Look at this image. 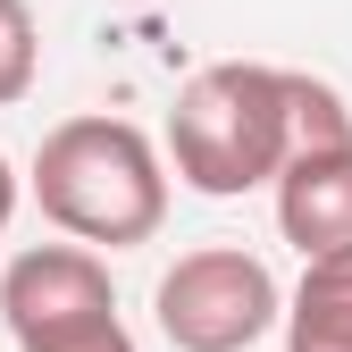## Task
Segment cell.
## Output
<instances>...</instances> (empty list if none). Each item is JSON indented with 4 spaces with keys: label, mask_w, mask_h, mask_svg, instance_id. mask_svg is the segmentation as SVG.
Wrapping results in <instances>:
<instances>
[{
    "label": "cell",
    "mask_w": 352,
    "mask_h": 352,
    "mask_svg": "<svg viewBox=\"0 0 352 352\" xmlns=\"http://www.w3.org/2000/svg\"><path fill=\"white\" fill-rule=\"evenodd\" d=\"M25 193L84 252L151 243L168 218V160L135 118H59L34 151Z\"/></svg>",
    "instance_id": "obj_1"
},
{
    "label": "cell",
    "mask_w": 352,
    "mask_h": 352,
    "mask_svg": "<svg viewBox=\"0 0 352 352\" xmlns=\"http://www.w3.org/2000/svg\"><path fill=\"white\" fill-rule=\"evenodd\" d=\"M168 160L210 201L277 185V168L294 160V67H260V59L193 67L168 109Z\"/></svg>",
    "instance_id": "obj_2"
},
{
    "label": "cell",
    "mask_w": 352,
    "mask_h": 352,
    "mask_svg": "<svg viewBox=\"0 0 352 352\" xmlns=\"http://www.w3.org/2000/svg\"><path fill=\"white\" fill-rule=\"evenodd\" d=\"M160 336L176 352H252L285 319V285L269 277V260L243 252V243H201L185 252L151 294Z\"/></svg>",
    "instance_id": "obj_3"
},
{
    "label": "cell",
    "mask_w": 352,
    "mask_h": 352,
    "mask_svg": "<svg viewBox=\"0 0 352 352\" xmlns=\"http://www.w3.org/2000/svg\"><path fill=\"white\" fill-rule=\"evenodd\" d=\"M0 319H9L17 352H25V344H51V336H76V327L118 319L109 260H101V252H84V243H25L9 269H0Z\"/></svg>",
    "instance_id": "obj_4"
},
{
    "label": "cell",
    "mask_w": 352,
    "mask_h": 352,
    "mask_svg": "<svg viewBox=\"0 0 352 352\" xmlns=\"http://www.w3.org/2000/svg\"><path fill=\"white\" fill-rule=\"evenodd\" d=\"M277 235L302 260L352 252V143L344 151H294L277 168Z\"/></svg>",
    "instance_id": "obj_5"
},
{
    "label": "cell",
    "mask_w": 352,
    "mask_h": 352,
    "mask_svg": "<svg viewBox=\"0 0 352 352\" xmlns=\"http://www.w3.org/2000/svg\"><path fill=\"white\" fill-rule=\"evenodd\" d=\"M285 352H352V252L302 260V285L285 294Z\"/></svg>",
    "instance_id": "obj_6"
},
{
    "label": "cell",
    "mask_w": 352,
    "mask_h": 352,
    "mask_svg": "<svg viewBox=\"0 0 352 352\" xmlns=\"http://www.w3.org/2000/svg\"><path fill=\"white\" fill-rule=\"evenodd\" d=\"M352 143V109L336 84L319 76H294V151H344Z\"/></svg>",
    "instance_id": "obj_7"
},
{
    "label": "cell",
    "mask_w": 352,
    "mask_h": 352,
    "mask_svg": "<svg viewBox=\"0 0 352 352\" xmlns=\"http://www.w3.org/2000/svg\"><path fill=\"white\" fill-rule=\"evenodd\" d=\"M34 76H42V25H34L25 0H0V109L25 101Z\"/></svg>",
    "instance_id": "obj_8"
},
{
    "label": "cell",
    "mask_w": 352,
    "mask_h": 352,
    "mask_svg": "<svg viewBox=\"0 0 352 352\" xmlns=\"http://www.w3.org/2000/svg\"><path fill=\"white\" fill-rule=\"evenodd\" d=\"M25 352H135V336H126V319H101V327H76V336L25 344Z\"/></svg>",
    "instance_id": "obj_9"
},
{
    "label": "cell",
    "mask_w": 352,
    "mask_h": 352,
    "mask_svg": "<svg viewBox=\"0 0 352 352\" xmlns=\"http://www.w3.org/2000/svg\"><path fill=\"white\" fill-rule=\"evenodd\" d=\"M9 218H17V168L0 160V243H9Z\"/></svg>",
    "instance_id": "obj_10"
}]
</instances>
